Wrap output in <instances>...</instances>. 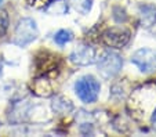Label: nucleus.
I'll return each instance as SVG.
<instances>
[{
  "mask_svg": "<svg viewBox=\"0 0 156 137\" xmlns=\"http://www.w3.org/2000/svg\"><path fill=\"white\" fill-rule=\"evenodd\" d=\"M95 64H97V69L101 78L111 81L120 74L122 68H123V58L116 51L106 50L100 57H97Z\"/></svg>",
  "mask_w": 156,
  "mask_h": 137,
  "instance_id": "obj_1",
  "label": "nucleus"
},
{
  "mask_svg": "<svg viewBox=\"0 0 156 137\" xmlns=\"http://www.w3.org/2000/svg\"><path fill=\"white\" fill-rule=\"evenodd\" d=\"M75 93L79 100L84 104H93L97 101L101 92V85L98 79L93 75H84L75 82Z\"/></svg>",
  "mask_w": 156,
  "mask_h": 137,
  "instance_id": "obj_2",
  "label": "nucleus"
},
{
  "mask_svg": "<svg viewBox=\"0 0 156 137\" xmlns=\"http://www.w3.org/2000/svg\"><path fill=\"white\" fill-rule=\"evenodd\" d=\"M39 38V28L36 21L29 17H25L20 20L14 31V39L12 42L18 47H27L30 43H33Z\"/></svg>",
  "mask_w": 156,
  "mask_h": 137,
  "instance_id": "obj_3",
  "label": "nucleus"
},
{
  "mask_svg": "<svg viewBox=\"0 0 156 137\" xmlns=\"http://www.w3.org/2000/svg\"><path fill=\"white\" fill-rule=\"evenodd\" d=\"M130 104L133 110L140 114H144L148 111V108L155 110L156 107V89L151 85L141 86L137 90H134L130 97Z\"/></svg>",
  "mask_w": 156,
  "mask_h": 137,
  "instance_id": "obj_4",
  "label": "nucleus"
},
{
  "mask_svg": "<svg viewBox=\"0 0 156 137\" xmlns=\"http://www.w3.org/2000/svg\"><path fill=\"white\" fill-rule=\"evenodd\" d=\"M131 64L137 67L141 74H153L156 72V50L149 47H142L134 51L130 58Z\"/></svg>",
  "mask_w": 156,
  "mask_h": 137,
  "instance_id": "obj_5",
  "label": "nucleus"
},
{
  "mask_svg": "<svg viewBox=\"0 0 156 137\" xmlns=\"http://www.w3.org/2000/svg\"><path fill=\"white\" fill-rule=\"evenodd\" d=\"M130 39H131L130 31L120 27L108 28L101 33V40L104 42V45L111 49H123L124 46L129 45Z\"/></svg>",
  "mask_w": 156,
  "mask_h": 137,
  "instance_id": "obj_6",
  "label": "nucleus"
},
{
  "mask_svg": "<svg viewBox=\"0 0 156 137\" xmlns=\"http://www.w3.org/2000/svg\"><path fill=\"white\" fill-rule=\"evenodd\" d=\"M69 61L77 67H88L97 61V50L88 43H79L69 54Z\"/></svg>",
  "mask_w": 156,
  "mask_h": 137,
  "instance_id": "obj_7",
  "label": "nucleus"
},
{
  "mask_svg": "<svg viewBox=\"0 0 156 137\" xmlns=\"http://www.w3.org/2000/svg\"><path fill=\"white\" fill-rule=\"evenodd\" d=\"M140 25L142 28H152L156 24V6L151 3L140 4L138 7Z\"/></svg>",
  "mask_w": 156,
  "mask_h": 137,
  "instance_id": "obj_8",
  "label": "nucleus"
},
{
  "mask_svg": "<svg viewBox=\"0 0 156 137\" xmlns=\"http://www.w3.org/2000/svg\"><path fill=\"white\" fill-rule=\"evenodd\" d=\"M32 93L39 97H50L53 96V85L47 79V76L40 75L32 82Z\"/></svg>",
  "mask_w": 156,
  "mask_h": 137,
  "instance_id": "obj_9",
  "label": "nucleus"
},
{
  "mask_svg": "<svg viewBox=\"0 0 156 137\" xmlns=\"http://www.w3.org/2000/svg\"><path fill=\"white\" fill-rule=\"evenodd\" d=\"M51 110L57 115H68L69 112L73 111V104H72L71 100L65 99L62 96H55V97H53Z\"/></svg>",
  "mask_w": 156,
  "mask_h": 137,
  "instance_id": "obj_10",
  "label": "nucleus"
},
{
  "mask_svg": "<svg viewBox=\"0 0 156 137\" xmlns=\"http://www.w3.org/2000/svg\"><path fill=\"white\" fill-rule=\"evenodd\" d=\"M54 43L58 46H65L75 39V33L71 29H59L54 33Z\"/></svg>",
  "mask_w": 156,
  "mask_h": 137,
  "instance_id": "obj_11",
  "label": "nucleus"
},
{
  "mask_svg": "<svg viewBox=\"0 0 156 137\" xmlns=\"http://www.w3.org/2000/svg\"><path fill=\"white\" fill-rule=\"evenodd\" d=\"M71 4L79 14L86 15L91 11L93 0H71Z\"/></svg>",
  "mask_w": 156,
  "mask_h": 137,
  "instance_id": "obj_12",
  "label": "nucleus"
},
{
  "mask_svg": "<svg viewBox=\"0 0 156 137\" xmlns=\"http://www.w3.org/2000/svg\"><path fill=\"white\" fill-rule=\"evenodd\" d=\"M10 25V17L6 10H0V38L6 35Z\"/></svg>",
  "mask_w": 156,
  "mask_h": 137,
  "instance_id": "obj_13",
  "label": "nucleus"
},
{
  "mask_svg": "<svg viewBox=\"0 0 156 137\" xmlns=\"http://www.w3.org/2000/svg\"><path fill=\"white\" fill-rule=\"evenodd\" d=\"M112 17H113V20H115L116 22H126L127 21V14H126V11H124L122 7H113V10H112Z\"/></svg>",
  "mask_w": 156,
  "mask_h": 137,
  "instance_id": "obj_14",
  "label": "nucleus"
},
{
  "mask_svg": "<svg viewBox=\"0 0 156 137\" xmlns=\"http://www.w3.org/2000/svg\"><path fill=\"white\" fill-rule=\"evenodd\" d=\"M50 0H28V3L30 4V6H39V4H46L48 3Z\"/></svg>",
  "mask_w": 156,
  "mask_h": 137,
  "instance_id": "obj_15",
  "label": "nucleus"
},
{
  "mask_svg": "<svg viewBox=\"0 0 156 137\" xmlns=\"http://www.w3.org/2000/svg\"><path fill=\"white\" fill-rule=\"evenodd\" d=\"M151 123H152V128L156 130V107L152 112V116H151Z\"/></svg>",
  "mask_w": 156,
  "mask_h": 137,
  "instance_id": "obj_16",
  "label": "nucleus"
},
{
  "mask_svg": "<svg viewBox=\"0 0 156 137\" xmlns=\"http://www.w3.org/2000/svg\"><path fill=\"white\" fill-rule=\"evenodd\" d=\"M2 75H3V61L0 60V78H2Z\"/></svg>",
  "mask_w": 156,
  "mask_h": 137,
  "instance_id": "obj_17",
  "label": "nucleus"
},
{
  "mask_svg": "<svg viewBox=\"0 0 156 137\" xmlns=\"http://www.w3.org/2000/svg\"><path fill=\"white\" fill-rule=\"evenodd\" d=\"M2 3H3V0H0V4H2Z\"/></svg>",
  "mask_w": 156,
  "mask_h": 137,
  "instance_id": "obj_18",
  "label": "nucleus"
},
{
  "mask_svg": "<svg viewBox=\"0 0 156 137\" xmlns=\"http://www.w3.org/2000/svg\"><path fill=\"white\" fill-rule=\"evenodd\" d=\"M0 126H2V122H0Z\"/></svg>",
  "mask_w": 156,
  "mask_h": 137,
  "instance_id": "obj_19",
  "label": "nucleus"
}]
</instances>
